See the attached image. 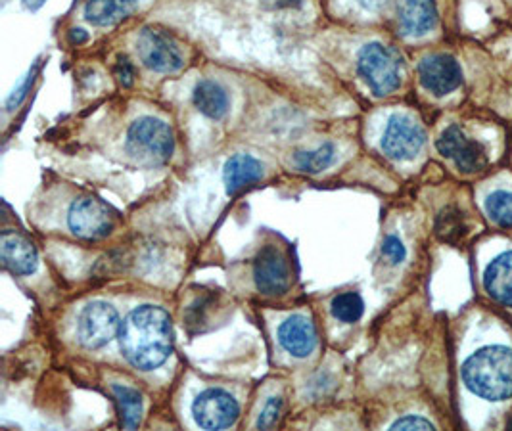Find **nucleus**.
<instances>
[{"label":"nucleus","mask_w":512,"mask_h":431,"mask_svg":"<svg viewBox=\"0 0 512 431\" xmlns=\"http://www.w3.org/2000/svg\"><path fill=\"white\" fill-rule=\"evenodd\" d=\"M117 338L127 363L150 372L173 353V322L162 307L142 305L121 322Z\"/></svg>","instance_id":"1"},{"label":"nucleus","mask_w":512,"mask_h":431,"mask_svg":"<svg viewBox=\"0 0 512 431\" xmlns=\"http://www.w3.org/2000/svg\"><path fill=\"white\" fill-rule=\"evenodd\" d=\"M463 382L478 397L488 401H505L512 397V349L489 345L463 364Z\"/></svg>","instance_id":"2"},{"label":"nucleus","mask_w":512,"mask_h":431,"mask_svg":"<svg viewBox=\"0 0 512 431\" xmlns=\"http://www.w3.org/2000/svg\"><path fill=\"white\" fill-rule=\"evenodd\" d=\"M125 150L129 158L142 167L163 165L175 152L173 129L162 119L140 117L129 127Z\"/></svg>","instance_id":"3"},{"label":"nucleus","mask_w":512,"mask_h":431,"mask_svg":"<svg viewBox=\"0 0 512 431\" xmlns=\"http://www.w3.org/2000/svg\"><path fill=\"white\" fill-rule=\"evenodd\" d=\"M401 58L394 48L371 43L361 48L357 56V71L369 85L374 96H388L401 85Z\"/></svg>","instance_id":"4"},{"label":"nucleus","mask_w":512,"mask_h":431,"mask_svg":"<svg viewBox=\"0 0 512 431\" xmlns=\"http://www.w3.org/2000/svg\"><path fill=\"white\" fill-rule=\"evenodd\" d=\"M140 62L156 73H175L185 66V52L181 45L162 29L146 27L137 41Z\"/></svg>","instance_id":"5"},{"label":"nucleus","mask_w":512,"mask_h":431,"mask_svg":"<svg viewBox=\"0 0 512 431\" xmlns=\"http://www.w3.org/2000/svg\"><path fill=\"white\" fill-rule=\"evenodd\" d=\"M70 230L83 240H102L116 228V213L96 198L75 200L68 213Z\"/></svg>","instance_id":"6"},{"label":"nucleus","mask_w":512,"mask_h":431,"mask_svg":"<svg viewBox=\"0 0 512 431\" xmlns=\"http://www.w3.org/2000/svg\"><path fill=\"white\" fill-rule=\"evenodd\" d=\"M121 330V320L116 307L104 301H94L89 303L77 324V336L79 343L87 349H100L106 343L119 336Z\"/></svg>","instance_id":"7"},{"label":"nucleus","mask_w":512,"mask_h":431,"mask_svg":"<svg viewBox=\"0 0 512 431\" xmlns=\"http://www.w3.org/2000/svg\"><path fill=\"white\" fill-rule=\"evenodd\" d=\"M424 142L426 133L419 123L409 115L396 114L386 125L382 152L394 161H411L419 156Z\"/></svg>","instance_id":"8"},{"label":"nucleus","mask_w":512,"mask_h":431,"mask_svg":"<svg viewBox=\"0 0 512 431\" xmlns=\"http://www.w3.org/2000/svg\"><path fill=\"white\" fill-rule=\"evenodd\" d=\"M194 420L204 430H227L236 424L240 405L231 393L223 389H206L192 405Z\"/></svg>","instance_id":"9"},{"label":"nucleus","mask_w":512,"mask_h":431,"mask_svg":"<svg viewBox=\"0 0 512 431\" xmlns=\"http://www.w3.org/2000/svg\"><path fill=\"white\" fill-rule=\"evenodd\" d=\"M436 146L443 158L453 159L463 173H478L488 163L486 148L466 137L459 125H449L438 138Z\"/></svg>","instance_id":"10"},{"label":"nucleus","mask_w":512,"mask_h":431,"mask_svg":"<svg viewBox=\"0 0 512 431\" xmlns=\"http://www.w3.org/2000/svg\"><path fill=\"white\" fill-rule=\"evenodd\" d=\"M254 282L257 292L263 295H282L290 288V267L282 251L275 246H265L254 261Z\"/></svg>","instance_id":"11"},{"label":"nucleus","mask_w":512,"mask_h":431,"mask_svg":"<svg viewBox=\"0 0 512 431\" xmlns=\"http://www.w3.org/2000/svg\"><path fill=\"white\" fill-rule=\"evenodd\" d=\"M420 85L434 96L457 91L463 83V71L449 54L426 56L419 64Z\"/></svg>","instance_id":"12"},{"label":"nucleus","mask_w":512,"mask_h":431,"mask_svg":"<svg viewBox=\"0 0 512 431\" xmlns=\"http://www.w3.org/2000/svg\"><path fill=\"white\" fill-rule=\"evenodd\" d=\"M0 261L12 274L27 276L39 267V255L35 246L14 230H4L0 236Z\"/></svg>","instance_id":"13"},{"label":"nucleus","mask_w":512,"mask_h":431,"mask_svg":"<svg viewBox=\"0 0 512 431\" xmlns=\"http://www.w3.org/2000/svg\"><path fill=\"white\" fill-rule=\"evenodd\" d=\"M279 341L282 349L296 359L309 357L317 347V328L315 322L303 315L286 318L279 328Z\"/></svg>","instance_id":"14"},{"label":"nucleus","mask_w":512,"mask_h":431,"mask_svg":"<svg viewBox=\"0 0 512 431\" xmlns=\"http://www.w3.org/2000/svg\"><path fill=\"white\" fill-rule=\"evenodd\" d=\"M438 23L436 0H399V27L407 37H422Z\"/></svg>","instance_id":"15"},{"label":"nucleus","mask_w":512,"mask_h":431,"mask_svg":"<svg viewBox=\"0 0 512 431\" xmlns=\"http://www.w3.org/2000/svg\"><path fill=\"white\" fill-rule=\"evenodd\" d=\"M484 288L491 299L512 307V251L493 259L484 273Z\"/></svg>","instance_id":"16"},{"label":"nucleus","mask_w":512,"mask_h":431,"mask_svg":"<svg viewBox=\"0 0 512 431\" xmlns=\"http://www.w3.org/2000/svg\"><path fill=\"white\" fill-rule=\"evenodd\" d=\"M263 173L265 171L259 159L250 154H236L225 163V169H223V181H225L227 194L234 196L242 188L261 181Z\"/></svg>","instance_id":"17"},{"label":"nucleus","mask_w":512,"mask_h":431,"mask_svg":"<svg viewBox=\"0 0 512 431\" xmlns=\"http://www.w3.org/2000/svg\"><path fill=\"white\" fill-rule=\"evenodd\" d=\"M192 100L200 114L215 119V121H219L229 114V94L215 81H208V79L200 81L194 87Z\"/></svg>","instance_id":"18"},{"label":"nucleus","mask_w":512,"mask_h":431,"mask_svg":"<svg viewBox=\"0 0 512 431\" xmlns=\"http://www.w3.org/2000/svg\"><path fill=\"white\" fill-rule=\"evenodd\" d=\"M139 0H87L85 20L93 25H114L125 20Z\"/></svg>","instance_id":"19"},{"label":"nucleus","mask_w":512,"mask_h":431,"mask_svg":"<svg viewBox=\"0 0 512 431\" xmlns=\"http://www.w3.org/2000/svg\"><path fill=\"white\" fill-rule=\"evenodd\" d=\"M112 391L119 407L121 426L125 430H137L142 422V397L139 391L127 386H114Z\"/></svg>","instance_id":"20"},{"label":"nucleus","mask_w":512,"mask_h":431,"mask_svg":"<svg viewBox=\"0 0 512 431\" xmlns=\"http://www.w3.org/2000/svg\"><path fill=\"white\" fill-rule=\"evenodd\" d=\"M436 234L438 238L447 244H457L465 238L466 223L463 211H459L455 205L443 207L436 219Z\"/></svg>","instance_id":"21"},{"label":"nucleus","mask_w":512,"mask_h":431,"mask_svg":"<svg viewBox=\"0 0 512 431\" xmlns=\"http://www.w3.org/2000/svg\"><path fill=\"white\" fill-rule=\"evenodd\" d=\"M215 305H217V294L200 295L188 305L185 311V324L190 334H200L208 330Z\"/></svg>","instance_id":"22"},{"label":"nucleus","mask_w":512,"mask_h":431,"mask_svg":"<svg viewBox=\"0 0 512 431\" xmlns=\"http://www.w3.org/2000/svg\"><path fill=\"white\" fill-rule=\"evenodd\" d=\"M336 158V148L332 142H325L323 146H319L317 150H305V152H298L294 156V163L296 167L303 171V173H309V175H317L321 171H325L326 167L332 165V161Z\"/></svg>","instance_id":"23"},{"label":"nucleus","mask_w":512,"mask_h":431,"mask_svg":"<svg viewBox=\"0 0 512 431\" xmlns=\"http://www.w3.org/2000/svg\"><path fill=\"white\" fill-rule=\"evenodd\" d=\"M330 311L334 318H338L344 324H353L365 313V303L361 299V295L355 292H346V294L336 295L332 299Z\"/></svg>","instance_id":"24"},{"label":"nucleus","mask_w":512,"mask_h":431,"mask_svg":"<svg viewBox=\"0 0 512 431\" xmlns=\"http://www.w3.org/2000/svg\"><path fill=\"white\" fill-rule=\"evenodd\" d=\"M489 219L499 227L512 228V192H493L486 198Z\"/></svg>","instance_id":"25"},{"label":"nucleus","mask_w":512,"mask_h":431,"mask_svg":"<svg viewBox=\"0 0 512 431\" xmlns=\"http://www.w3.org/2000/svg\"><path fill=\"white\" fill-rule=\"evenodd\" d=\"M37 71H39V60L33 64V69H31L29 75L25 77L24 83L10 94V98H8V102H6V110H8V112L16 110V108L24 102L25 98H27V92L31 91V87H33V83H35Z\"/></svg>","instance_id":"26"},{"label":"nucleus","mask_w":512,"mask_h":431,"mask_svg":"<svg viewBox=\"0 0 512 431\" xmlns=\"http://www.w3.org/2000/svg\"><path fill=\"white\" fill-rule=\"evenodd\" d=\"M280 412H282V399L280 397H271L265 405L263 412L259 414L257 428L259 430H271L279 422Z\"/></svg>","instance_id":"27"},{"label":"nucleus","mask_w":512,"mask_h":431,"mask_svg":"<svg viewBox=\"0 0 512 431\" xmlns=\"http://www.w3.org/2000/svg\"><path fill=\"white\" fill-rule=\"evenodd\" d=\"M382 255L388 263L392 265H399L401 261H405L407 257V250L403 246V242L397 236H386L384 244H382Z\"/></svg>","instance_id":"28"},{"label":"nucleus","mask_w":512,"mask_h":431,"mask_svg":"<svg viewBox=\"0 0 512 431\" xmlns=\"http://www.w3.org/2000/svg\"><path fill=\"white\" fill-rule=\"evenodd\" d=\"M114 73H116L117 83H119L123 89L133 87L135 77H137V71H135L133 62H131L127 56H119V58H117Z\"/></svg>","instance_id":"29"},{"label":"nucleus","mask_w":512,"mask_h":431,"mask_svg":"<svg viewBox=\"0 0 512 431\" xmlns=\"http://www.w3.org/2000/svg\"><path fill=\"white\" fill-rule=\"evenodd\" d=\"M390 430H436V426H434L430 420L420 418V416H405V418L396 420V422L390 426Z\"/></svg>","instance_id":"30"},{"label":"nucleus","mask_w":512,"mask_h":431,"mask_svg":"<svg viewBox=\"0 0 512 431\" xmlns=\"http://www.w3.org/2000/svg\"><path fill=\"white\" fill-rule=\"evenodd\" d=\"M68 41L71 45L79 46L85 45L89 41V33L85 29H79V27H73L68 33Z\"/></svg>","instance_id":"31"},{"label":"nucleus","mask_w":512,"mask_h":431,"mask_svg":"<svg viewBox=\"0 0 512 431\" xmlns=\"http://www.w3.org/2000/svg\"><path fill=\"white\" fill-rule=\"evenodd\" d=\"M359 2H361V6H363L365 10H369V12H380V10L386 6L388 0H359Z\"/></svg>","instance_id":"32"},{"label":"nucleus","mask_w":512,"mask_h":431,"mask_svg":"<svg viewBox=\"0 0 512 431\" xmlns=\"http://www.w3.org/2000/svg\"><path fill=\"white\" fill-rule=\"evenodd\" d=\"M22 2H24V6L27 8V10H31V12H37V10H39V8H41V6H43L47 0H22Z\"/></svg>","instance_id":"33"},{"label":"nucleus","mask_w":512,"mask_h":431,"mask_svg":"<svg viewBox=\"0 0 512 431\" xmlns=\"http://www.w3.org/2000/svg\"><path fill=\"white\" fill-rule=\"evenodd\" d=\"M507 428H509V430H512V414L511 418H509V422H507Z\"/></svg>","instance_id":"34"}]
</instances>
